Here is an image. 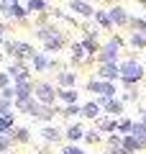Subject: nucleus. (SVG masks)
Instances as JSON below:
<instances>
[{"mask_svg":"<svg viewBox=\"0 0 146 154\" xmlns=\"http://www.w3.org/2000/svg\"><path fill=\"white\" fill-rule=\"evenodd\" d=\"M33 36L38 38V44H41L44 51H49V54H59V51L69 49V38H67V33L62 31V26L56 21L51 23H44V26H33Z\"/></svg>","mask_w":146,"mask_h":154,"instance_id":"nucleus-1","label":"nucleus"},{"mask_svg":"<svg viewBox=\"0 0 146 154\" xmlns=\"http://www.w3.org/2000/svg\"><path fill=\"white\" fill-rule=\"evenodd\" d=\"M120 64V85L123 88H136L146 80V64L138 59V57H123L118 62Z\"/></svg>","mask_w":146,"mask_h":154,"instance_id":"nucleus-2","label":"nucleus"},{"mask_svg":"<svg viewBox=\"0 0 146 154\" xmlns=\"http://www.w3.org/2000/svg\"><path fill=\"white\" fill-rule=\"evenodd\" d=\"M123 46H128V41H126L120 33H110L103 41V46H100L97 64H115V62H120V49H123Z\"/></svg>","mask_w":146,"mask_h":154,"instance_id":"nucleus-3","label":"nucleus"},{"mask_svg":"<svg viewBox=\"0 0 146 154\" xmlns=\"http://www.w3.org/2000/svg\"><path fill=\"white\" fill-rule=\"evenodd\" d=\"M36 100L41 105H59V85L51 80H36Z\"/></svg>","mask_w":146,"mask_h":154,"instance_id":"nucleus-4","label":"nucleus"},{"mask_svg":"<svg viewBox=\"0 0 146 154\" xmlns=\"http://www.w3.org/2000/svg\"><path fill=\"white\" fill-rule=\"evenodd\" d=\"M38 139H41L46 146H56V144H64V128L54 126V123H46V126L38 128Z\"/></svg>","mask_w":146,"mask_h":154,"instance_id":"nucleus-5","label":"nucleus"},{"mask_svg":"<svg viewBox=\"0 0 146 154\" xmlns=\"http://www.w3.org/2000/svg\"><path fill=\"white\" fill-rule=\"evenodd\" d=\"M28 67H31L33 72H38V75H44V72H54V54H49V51H36V54L31 57V62H28Z\"/></svg>","mask_w":146,"mask_h":154,"instance_id":"nucleus-6","label":"nucleus"},{"mask_svg":"<svg viewBox=\"0 0 146 154\" xmlns=\"http://www.w3.org/2000/svg\"><path fill=\"white\" fill-rule=\"evenodd\" d=\"M5 72L11 75L13 82H31V80H36V77H33V69L28 64H23V62H11V64L5 67Z\"/></svg>","mask_w":146,"mask_h":154,"instance_id":"nucleus-7","label":"nucleus"},{"mask_svg":"<svg viewBox=\"0 0 146 154\" xmlns=\"http://www.w3.org/2000/svg\"><path fill=\"white\" fill-rule=\"evenodd\" d=\"M67 11L75 13L80 21H92V16H95L97 8L92 5L90 0H69V5H67Z\"/></svg>","mask_w":146,"mask_h":154,"instance_id":"nucleus-8","label":"nucleus"},{"mask_svg":"<svg viewBox=\"0 0 146 154\" xmlns=\"http://www.w3.org/2000/svg\"><path fill=\"white\" fill-rule=\"evenodd\" d=\"M67 51H69V64H72V67H85L87 59H90V54H87L85 44H82V38H75Z\"/></svg>","mask_w":146,"mask_h":154,"instance_id":"nucleus-9","label":"nucleus"},{"mask_svg":"<svg viewBox=\"0 0 146 154\" xmlns=\"http://www.w3.org/2000/svg\"><path fill=\"white\" fill-rule=\"evenodd\" d=\"M108 16H110V21H113V26L115 28H128L131 26V13H128V8H123V5H118V3H113V5L108 8Z\"/></svg>","mask_w":146,"mask_h":154,"instance_id":"nucleus-10","label":"nucleus"},{"mask_svg":"<svg viewBox=\"0 0 146 154\" xmlns=\"http://www.w3.org/2000/svg\"><path fill=\"white\" fill-rule=\"evenodd\" d=\"M28 18H31V13H28L26 3H11L8 11L3 13V21H13V23H26Z\"/></svg>","mask_w":146,"mask_h":154,"instance_id":"nucleus-11","label":"nucleus"},{"mask_svg":"<svg viewBox=\"0 0 146 154\" xmlns=\"http://www.w3.org/2000/svg\"><path fill=\"white\" fill-rule=\"evenodd\" d=\"M103 116H105V110H103V105H100V100H97V98L82 100V118H85V121L95 123L97 118H103Z\"/></svg>","mask_w":146,"mask_h":154,"instance_id":"nucleus-12","label":"nucleus"},{"mask_svg":"<svg viewBox=\"0 0 146 154\" xmlns=\"http://www.w3.org/2000/svg\"><path fill=\"white\" fill-rule=\"evenodd\" d=\"M54 82L59 85V88H77L80 72H75V67H64V69L54 72Z\"/></svg>","mask_w":146,"mask_h":154,"instance_id":"nucleus-13","label":"nucleus"},{"mask_svg":"<svg viewBox=\"0 0 146 154\" xmlns=\"http://www.w3.org/2000/svg\"><path fill=\"white\" fill-rule=\"evenodd\" d=\"M97 100H100V105H103L105 116H113V118H120V116L126 113V103L120 100V95H118V98H97Z\"/></svg>","mask_w":146,"mask_h":154,"instance_id":"nucleus-14","label":"nucleus"},{"mask_svg":"<svg viewBox=\"0 0 146 154\" xmlns=\"http://www.w3.org/2000/svg\"><path fill=\"white\" fill-rule=\"evenodd\" d=\"M36 51L38 49L31 44V41H26V38H16V59H13V62H23V64H28Z\"/></svg>","mask_w":146,"mask_h":154,"instance_id":"nucleus-15","label":"nucleus"},{"mask_svg":"<svg viewBox=\"0 0 146 154\" xmlns=\"http://www.w3.org/2000/svg\"><path fill=\"white\" fill-rule=\"evenodd\" d=\"M85 134H87V128L82 126L80 121H72V123H67V128H64V141L82 144V141H85Z\"/></svg>","mask_w":146,"mask_h":154,"instance_id":"nucleus-16","label":"nucleus"},{"mask_svg":"<svg viewBox=\"0 0 146 154\" xmlns=\"http://www.w3.org/2000/svg\"><path fill=\"white\" fill-rule=\"evenodd\" d=\"M95 75L100 80H110V82H120V64H95Z\"/></svg>","mask_w":146,"mask_h":154,"instance_id":"nucleus-17","label":"nucleus"},{"mask_svg":"<svg viewBox=\"0 0 146 154\" xmlns=\"http://www.w3.org/2000/svg\"><path fill=\"white\" fill-rule=\"evenodd\" d=\"M13 90H16V103L31 100V98H36V80H31V82H13Z\"/></svg>","mask_w":146,"mask_h":154,"instance_id":"nucleus-18","label":"nucleus"},{"mask_svg":"<svg viewBox=\"0 0 146 154\" xmlns=\"http://www.w3.org/2000/svg\"><path fill=\"white\" fill-rule=\"evenodd\" d=\"M56 116H62V105H41V110H38V116L33 121L41 123V126H46V123L56 121Z\"/></svg>","mask_w":146,"mask_h":154,"instance_id":"nucleus-19","label":"nucleus"},{"mask_svg":"<svg viewBox=\"0 0 146 154\" xmlns=\"http://www.w3.org/2000/svg\"><path fill=\"white\" fill-rule=\"evenodd\" d=\"M92 23H95V26L100 28V31H110V33L115 31L113 21H110V16H108V8H97V11H95V16H92Z\"/></svg>","mask_w":146,"mask_h":154,"instance_id":"nucleus-20","label":"nucleus"},{"mask_svg":"<svg viewBox=\"0 0 146 154\" xmlns=\"http://www.w3.org/2000/svg\"><path fill=\"white\" fill-rule=\"evenodd\" d=\"M16 110H18V113H23V116H28V118H36L38 110H41V103H38L36 98L21 100V103H16Z\"/></svg>","mask_w":146,"mask_h":154,"instance_id":"nucleus-21","label":"nucleus"},{"mask_svg":"<svg viewBox=\"0 0 146 154\" xmlns=\"http://www.w3.org/2000/svg\"><path fill=\"white\" fill-rule=\"evenodd\" d=\"M11 136H13V144H16V146H26V144H31V128L28 126H16L11 131Z\"/></svg>","mask_w":146,"mask_h":154,"instance_id":"nucleus-22","label":"nucleus"},{"mask_svg":"<svg viewBox=\"0 0 146 154\" xmlns=\"http://www.w3.org/2000/svg\"><path fill=\"white\" fill-rule=\"evenodd\" d=\"M95 128H100L105 136H108V134H118V118H113V116H103V118H97V121H95Z\"/></svg>","mask_w":146,"mask_h":154,"instance_id":"nucleus-23","label":"nucleus"},{"mask_svg":"<svg viewBox=\"0 0 146 154\" xmlns=\"http://www.w3.org/2000/svg\"><path fill=\"white\" fill-rule=\"evenodd\" d=\"M80 103V90L77 88H59V105H75Z\"/></svg>","mask_w":146,"mask_h":154,"instance_id":"nucleus-24","label":"nucleus"},{"mask_svg":"<svg viewBox=\"0 0 146 154\" xmlns=\"http://www.w3.org/2000/svg\"><path fill=\"white\" fill-rule=\"evenodd\" d=\"M16 113H18L16 108L8 110V113H0V134H11L13 128L18 126V123H16Z\"/></svg>","mask_w":146,"mask_h":154,"instance_id":"nucleus-25","label":"nucleus"},{"mask_svg":"<svg viewBox=\"0 0 146 154\" xmlns=\"http://www.w3.org/2000/svg\"><path fill=\"white\" fill-rule=\"evenodd\" d=\"M126 41H128V46L133 51H146V36L138 31H128V36H126Z\"/></svg>","mask_w":146,"mask_h":154,"instance_id":"nucleus-26","label":"nucleus"},{"mask_svg":"<svg viewBox=\"0 0 146 154\" xmlns=\"http://www.w3.org/2000/svg\"><path fill=\"white\" fill-rule=\"evenodd\" d=\"M82 144H85V146H100V144H105V134L100 131V128H87Z\"/></svg>","mask_w":146,"mask_h":154,"instance_id":"nucleus-27","label":"nucleus"},{"mask_svg":"<svg viewBox=\"0 0 146 154\" xmlns=\"http://www.w3.org/2000/svg\"><path fill=\"white\" fill-rule=\"evenodd\" d=\"M26 8L31 16H41V13H49L51 5H49V0H26Z\"/></svg>","mask_w":146,"mask_h":154,"instance_id":"nucleus-28","label":"nucleus"},{"mask_svg":"<svg viewBox=\"0 0 146 154\" xmlns=\"http://www.w3.org/2000/svg\"><path fill=\"white\" fill-rule=\"evenodd\" d=\"M62 118L64 121H77V118H82V103H75V105H62Z\"/></svg>","mask_w":146,"mask_h":154,"instance_id":"nucleus-29","label":"nucleus"},{"mask_svg":"<svg viewBox=\"0 0 146 154\" xmlns=\"http://www.w3.org/2000/svg\"><path fill=\"white\" fill-rule=\"evenodd\" d=\"M120 90H118V82H110V80H103L100 82V95L97 98H118Z\"/></svg>","mask_w":146,"mask_h":154,"instance_id":"nucleus-30","label":"nucleus"},{"mask_svg":"<svg viewBox=\"0 0 146 154\" xmlns=\"http://www.w3.org/2000/svg\"><path fill=\"white\" fill-rule=\"evenodd\" d=\"M120 100H123L126 105L141 103V88H138V85H136V88H126L123 93H120Z\"/></svg>","mask_w":146,"mask_h":154,"instance_id":"nucleus-31","label":"nucleus"},{"mask_svg":"<svg viewBox=\"0 0 146 154\" xmlns=\"http://www.w3.org/2000/svg\"><path fill=\"white\" fill-rule=\"evenodd\" d=\"M100 82H103V80L92 72V75L85 80V85H82V88H85V93H90V95H95V98H97V95H100Z\"/></svg>","mask_w":146,"mask_h":154,"instance_id":"nucleus-32","label":"nucleus"},{"mask_svg":"<svg viewBox=\"0 0 146 154\" xmlns=\"http://www.w3.org/2000/svg\"><path fill=\"white\" fill-rule=\"evenodd\" d=\"M123 149H128L131 154H141V152H144L141 141H138L136 136H131V134H128V136H123Z\"/></svg>","mask_w":146,"mask_h":154,"instance_id":"nucleus-33","label":"nucleus"},{"mask_svg":"<svg viewBox=\"0 0 146 154\" xmlns=\"http://www.w3.org/2000/svg\"><path fill=\"white\" fill-rule=\"evenodd\" d=\"M133 123H136V118H131V116H120V118H118V134L128 136V134L133 131Z\"/></svg>","mask_w":146,"mask_h":154,"instance_id":"nucleus-34","label":"nucleus"},{"mask_svg":"<svg viewBox=\"0 0 146 154\" xmlns=\"http://www.w3.org/2000/svg\"><path fill=\"white\" fill-rule=\"evenodd\" d=\"M59 154H87V149H85V144H69V141H64L59 146Z\"/></svg>","mask_w":146,"mask_h":154,"instance_id":"nucleus-35","label":"nucleus"},{"mask_svg":"<svg viewBox=\"0 0 146 154\" xmlns=\"http://www.w3.org/2000/svg\"><path fill=\"white\" fill-rule=\"evenodd\" d=\"M13 136L11 134H0V154H11L13 152Z\"/></svg>","mask_w":146,"mask_h":154,"instance_id":"nucleus-36","label":"nucleus"},{"mask_svg":"<svg viewBox=\"0 0 146 154\" xmlns=\"http://www.w3.org/2000/svg\"><path fill=\"white\" fill-rule=\"evenodd\" d=\"M128 28H131V31H138V33H144V36H146V16H133Z\"/></svg>","mask_w":146,"mask_h":154,"instance_id":"nucleus-37","label":"nucleus"},{"mask_svg":"<svg viewBox=\"0 0 146 154\" xmlns=\"http://www.w3.org/2000/svg\"><path fill=\"white\" fill-rule=\"evenodd\" d=\"M113 146H123V134H108L105 136V149H113Z\"/></svg>","mask_w":146,"mask_h":154,"instance_id":"nucleus-38","label":"nucleus"},{"mask_svg":"<svg viewBox=\"0 0 146 154\" xmlns=\"http://www.w3.org/2000/svg\"><path fill=\"white\" fill-rule=\"evenodd\" d=\"M3 54L8 57V59H16V38H5V44H3Z\"/></svg>","mask_w":146,"mask_h":154,"instance_id":"nucleus-39","label":"nucleus"},{"mask_svg":"<svg viewBox=\"0 0 146 154\" xmlns=\"http://www.w3.org/2000/svg\"><path fill=\"white\" fill-rule=\"evenodd\" d=\"M13 85V80H11V75H8L5 69H0V93H3V90H8Z\"/></svg>","mask_w":146,"mask_h":154,"instance_id":"nucleus-40","label":"nucleus"},{"mask_svg":"<svg viewBox=\"0 0 146 154\" xmlns=\"http://www.w3.org/2000/svg\"><path fill=\"white\" fill-rule=\"evenodd\" d=\"M5 38H8V23L0 21V49H3V44H5Z\"/></svg>","mask_w":146,"mask_h":154,"instance_id":"nucleus-41","label":"nucleus"},{"mask_svg":"<svg viewBox=\"0 0 146 154\" xmlns=\"http://www.w3.org/2000/svg\"><path fill=\"white\" fill-rule=\"evenodd\" d=\"M103 154H131L128 149H123V146H113V149H105Z\"/></svg>","mask_w":146,"mask_h":154,"instance_id":"nucleus-42","label":"nucleus"},{"mask_svg":"<svg viewBox=\"0 0 146 154\" xmlns=\"http://www.w3.org/2000/svg\"><path fill=\"white\" fill-rule=\"evenodd\" d=\"M138 121L146 123V105H138Z\"/></svg>","mask_w":146,"mask_h":154,"instance_id":"nucleus-43","label":"nucleus"},{"mask_svg":"<svg viewBox=\"0 0 146 154\" xmlns=\"http://www.w3.org/2000/svg\"><path fill=\"white\" fill-rule=\"evenodd\" d=\"M8 5H11V0H0V16L8 11Z\"/></svg>","mask_w":146,"mask_h":154,"instance_id":"nucleus-44","label":"nucleus"},{"mask_svg":"<svg viewBox=\"0 0 146 154\" xmlns=\"http://www.w3.org/2000/svg\"><path fill=\"white\" fill-rule=\"evenodd\" d=\"M136 3H138V5H141V8H144V5H146V0H136Z\"/></svg>","mask_w":146,"mask_h":154,"instance_id":"nucleus-45","label":"nucleus"},{"mask_svg":"<svg viewBox=\"0 0 146 154\" xmlns=\"http://www.w3.org/2000/svg\"><path fill=\"white\" fill-rule=\"evenodd\" d=\"M11 3H26V0H11Z\"/></svg>","mask_w":146,"mask_h":154,"instance_id":"nucleus-46","label":"nucleus"},{"mask_svg":"<svg viewBox=\"0 0 146 154\" xmlns=\"http://www.w3.org/2000/svg\"><path fill=\"white\" fill-rule=\"evenodd\" d=\"M144 16H146V5H144Z\"/></svg>","mask_w":146,"mask_h":154,"instance_id":"nucleus-47","label":"nucleus"},{"mask_svg":"<svg viewBox=\"0 0 146 154\" xmlns=\"http://www.w3.org/2000/svg\"><path fill=\"white\" fill-rule=\"evenodd\" d=\"M144 64H146V59H144Z\"/></svg>","mask_w":146,"mask_h":154,"instance_id":"nucleus-48","label":"nucleus"},{"mask_svg":"<svg viewBox=\"0 0 146 154\" xmlns=\"http://www.w3.org/2000/svg\"><path fill=\"white\" fill-rule=\"evenodd\" d=\"M11 154H13V152H11Z\"/></svg>","mask_w":146,"mask_h":154,"instance_id":"nucleus-49","label":"nucleus"}]
</instances>
